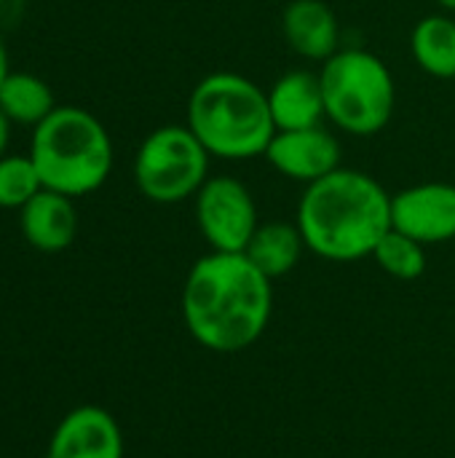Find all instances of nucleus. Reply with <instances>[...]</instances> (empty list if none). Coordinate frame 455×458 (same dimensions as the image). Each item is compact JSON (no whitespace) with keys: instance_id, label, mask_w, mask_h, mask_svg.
Masks as SVG:
<instances>
[{"instance_id":"nucleus-1","label":"nucleus","mask_w":455,"mask_h":458,"mask_svg":"<svg viewBox=\"0 0 455 458\" xmlns=\"http://www.w3.org/2000/svg\"><path fill=\"white\" fill-rule=\"evenodd\" d=\"M271 311L274 282L244 252H209L185 276V327L198 346L215 354H239L257 344Z\"/></svg>"},{"instance_id":"nucleus-2","label":"nucleus","mask_w":455,"mask_h":458,"mask_svg":"<svg viewBox=\"0 0 455 458\" xmlns=\"http://www.w3.org/2000/svg\"><path fill=\"white\" fill-rule=\"evenodd\" d=\"M308 252L330 263L373 258L392 231V196L367 172L341 166L306 185L295 217Z\"/></svg>"},{"instance_id":"nucleus-3","label":"nucleus","mask_w":455,"mask_h":458,"mask_svg":"<svg viewBox=\"0 0 455 458\" xmlns=\"http://www.w3.org/2000/svg\"><path fill=\"white\" fill-rule=\"evenodd\" d=\"M185 123L220 161L260 158L276 134L265 89L231 70L209 72L193 86Z\"/></svg>"},{"instance_id":"nucleus-4","label":"nucleus","mask_w":455,"mask_h":458,"mask_svg":"<svg viewBox=\"0 0 455 458\" xmlns=\"http://www.w3.org/2000/svg\"><path fill=\"white\" fill-rule=\"evenodd\" d=\"M29 158L46 191L80 199L107 182L113 172V140L94 113L75 105H56L32 129Z\"/></svg>"},{"instance_id":"nucleus-5","label":"nucleus","mask_w":455,"mask_h":458,"mask_svg":"<svg viewBox=\"0 0 455 458\" xmlns=\"http://www.w3.org/2000/svg\"><path fill=\"white\" fill-rule=\"evenodd\" d=\"M324 115L351 137L383 131L394 115L397 86L389 64L367 48H341L319 70Z\"/></svg>"},{"instance_id":"nucleus-6","label":"nucleus","mask_w":455,"mask_h":458,"mask_svg":"<svg viewBox=\"0 0 455 458\" xmlns=\"http://www.w3.org/2000/svg\"><path fill=\"white\" fill-rule=\"evenodd\" d=\"M209 161L212 156L196 140L188 123L158 126L137 148V191L153 204L188 201L209 180Z\"/></svg>"},{"instance_id":"nucleus-7","label":"nucleus","mask_w":455,"mask_h":458,"mask_svg":"<svg viewBox=\"0 0 455 458\" xmlns=\"http://www.w3.org/2000/svg\"><path fill=\"white\" fill-rule=\"evenodd\" d=\"M196 201V225L212 252H244L260 225V212L247 182L231 174L209 177Z\"/></svg>"},{"instance_id":"nucleus-8","label":"nucleus","mask_w":455,"mask_h":458,"mask_svg":"<svg viewBox=\"0 0 455 458\" xmlns=\"http://www.w3.org/2000/svg\"><path fill=\"white\" fill-rule=\"evenodd\" d=\"M392 228L429 244L455 239V185L453 182H418L392 196Z\"/></svg>"},{"instance_id":"nucleus-9","label":"nucleus","mask_w":455,"mask_h":458,"mask_svg":"<svg viewBox=\"0 0 455 458\" xmlns=\"http://www.w3.org/2000/svg\"><path fill=\"white\" fill-rule=\"evenodd\" d=\"M263 158L282 177L306 182V185H311L343 166L341 140L330 129H324V123L308 126V129L276 131L274 140L268 142V150Z\"/></svg>"},{"instance_id":"nucleus-10","label":"nucleus","mask_w":455,"mask_h":458,"mask_svg":"<svg viewBox=\"0 0 455 458\" xmlns=\"http://www.w3.org/2000/svg\"><path fill=\"white\" fill-rule=\"evenodd\" d=\"M46 458H123L121 427L105 408L80 405L56 424Z\"/></svg>"},{"instance_id":"nucleus-11","label":"nucleus","mask_w":455,"mask_h":458,"mask_svg":"<svg viewBox=\"0 0 455 458\" xmlns=\"http://www.w3.org/2000/svg\"><path fill=\"white\" fill-rule=\"evenodd\" d=\"M282 35L298 56L311 62H327L341 51V24L324 0H290L282 11Z\"/></svg>"},{"instance_id":"nucleus-12","label":"nucleus","mask_w":455,"mask_h":458,"mask_svg":"<svg viewBox=\"0 0 455 458\" xmlns=\"http://www.w3.org/2000/svg\"><path fill=\"white\" fill-rule=\"evenodd\" d=\"M75 199L56 191H40L32 201L19 209V228L29 247L40 252H62L78 236Z\"/></svg>"},{"instance_id":"nucleus-13","label":"nucleus","mask_w":455,"mask_h":458,"mask_svg":"<svg viewBox=\"0 0 455 458\" xmlns=\"http://www.w3.org/2000/svg\"><path fill=\"white\" fill-rule=\"evenodd\" d=\"M265 94H268V107L276 131L319 126L327 118L319 72L290 70L282 78H276Z\"/></svg>"},{"instance_id":"nucleus-14","label":"nucleus","mask_w":455,"mask_h":458,"mask_svg":"<svg viewBox=\"0 0 455 458\" xmlns=\"http://www.w3.org/2000/svg\"><path fill=\"white\" fill-rule=\"evenodd\" d=\"M306 250L308 247H306V239H303L298 223L271 220V223L257 225L244 255L274 282V279H282L290 271H295Z\"/></svg>"},{"instance_id":"nucleus-15","label":"nucleus","mask_w":455,"mask_h":458,"mask_svg":"<svg viewBox=\"0 0 455 458\" xmlns=\"http://www.w3.org/2000/svg\"><path fill=\"white\" fill-rule=\"evenodd\" d=\"M410 54L416 64L440 81L455 78V19L453 13H429L410 32Z\"/></svg>"},{"instance_id":"nucleus-16","label":"nucleus","mask_w":455,"mask_h":458,"mask_svg":"<svg viewBox=\"0 0 455 458\" xmlns=\"http://www.w3.org/2000/svg\"><path fill=\"white\" fill-rule=\"evenodd\" d=\"M0 110L11 118V123L35 129L56 110V102L43 78L11 70L0 83Z\"/></svg>"},{"instance_id":"nucleus-17","label":"nucleus","mask_w":455,"mask_h":458,"mask_svg":"<svg viewBox=\"0 0 455 458\" xmlns=\"http://www.w3.org/2000/svg\"><path fill=\"white\" fill-rule=\"evenodd\" d=\"M373 260L383 274L400 282H416L426 274V247L392 228L375 247Z\"/></svg>"},{"instance_id":"nucleus-18","label":"nucleus","mask_w":455,"mask_h":458,"mask_svg":"<svg viewBox=\"0 0 455 458\" xmlns=\"http://www.w3.org/2000/svg\"><path fill=\"white\" fill-rule=\"evenodd\" d=\"M43 191V180L27 156L5 153L0 158V209H21Z\"/></svg>"},{"instance_id":"nucleus-19","label":"nucleus","mask_w":455,"mask_h":458,"mask_svg":"<svg viewBox=\"0 0 455 458\" xmlns=\"http://www.w3.org/2000/svg\"><path fill=\"white\" fill-rule=\"evenodd\" d=\"M24 16V0H0V30L19 24Z\"/></svg>"},{"instance_id":"nucleus-20","label":"nucleus","mask_w":455,"mask_h":458,"mask_svg":"<svg viewBox=\"0 0 455 458\" xmlns=\"http://www.w3.org/2000/svg\"><path fill=\"white\" fill-rule=\"evenodd\" d=\"M11 118L0 110V158L8 153V142H11Z\"/></svg>"},{"instance_id":"nucleus-21","label":"nucleus","mask_w":455,"mask_h":458,"mask_svg":"<svg viewBox=\"0 0 455 458\" xmlns=\"http://www.w3.org/2000/svg\"><path fill=\"white\" fill-rule=\"evenodd\" d=\"M11 72L8 67V48H5V40H3V30H0V83L5 81V75Z\"/></svg>"},{"instance_id":"nucleus-22","label":"nucleus","mask_w":455,"mask_h":458,"mask_svg":"<svg viewBox=\"0 0 455 458\" xmlns=\"http://www.w3.org/2000/svg\"><path fill=\"white\" fill-rule=\"evenodd\" d=\"M437 3H440L448 13H455V0H437Z\"/></svg>"}]
</instances>
